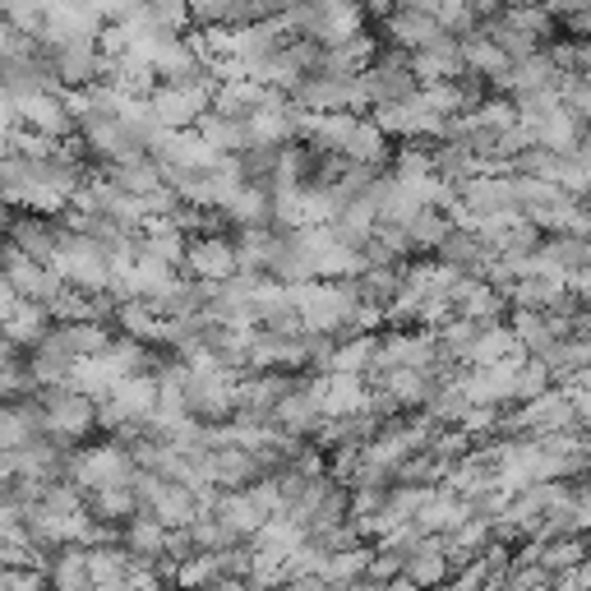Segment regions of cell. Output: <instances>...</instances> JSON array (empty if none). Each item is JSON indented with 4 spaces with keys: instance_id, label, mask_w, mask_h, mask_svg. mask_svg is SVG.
Returning <instances> with one entry per match:
<instances>
[{
    "instance_id": "cell-1",
    "label": "cell",
    "mask_w": 591,
    "mask_h": 591,
    "mask_svg": "<svg viewBox=\"0 0 591 591\" xmlns=\"http://www.w3.org/2000/svg\"><path fill=\"white\" fill-rule=\"evenodd\" d=\"M190 282H209V287H222V282H236L241 277V260H236V241L231 236H194L186 250V268Z\"/></svg>"
},
{
    "instance_id": "cell-2",
    "label": "cell",
    "mask_w": 591,
    "mask_h": 591,
    "mask_svg": "<svg viewBox=\"0 0 591 591\" xmlns=\"http://www.w3.org/2000/svg\"><path fill=\"white\" fill-rule=\"evenodd\" d=\"M578 421V411H573V398L569 393H546V398H536V402H523L513 416H499L504 430H531L536 440H546V434H559V430H569Z\"/></svg>"
},
{
    "instance_id": "cell-3",
    "label": "cell",
    "mask_w": 591,
    "mask_h": 591,
    "mask_svg": "<svg viewBox=\"0 0 591 591\" xmlns=\"http://www.w3.org/2000/svg\"><path fill=\"white\" fill-rule=\"evenodd\" d=\"M457 199H462V209H467L476 222L499 218V213H523L518 181H513V176H476V181H467L457 190Z\"/></svg>"
},
{
    "instance_id": "cell-4",
    "label": "cell",
    "mask_w": 591,
    "mask_h": 591,
    "mask_svg": "<svg viewBox=\"0 0 591 591\" xmlns=\"http://www.w3.org/2000/svg\"><path fill=\"white\" fill-rule=\"evenodd\" d=\"M448 305L457 319H472V324H499V315L508 310V296H499L490 282H472V277H457V287L448 292Z\"/></svg>"
},
{
    "instance_id": "cell-5",
    "label": "cell",
    "mask_w": 591,
    "mask_h": 591,
    "mask_svg": "<svg viewBox=\"0 0 591 591\" xmlns=\"http://www.w3.org/2000/svg\"><path fill=\"white\" fill-rule=\"evenodd\" d=\"M167 536H171V531H167L158 518H144V513H139V518L125 527L120 546L135 555V563H158V559H167Z\"/></svg>"
},
{
    "instance_id": "cell-6",
    "label": "cell",
    "mask_w": 591,
    "mask_h": 591,
    "mask_svg": "<svg viewBox=\"0 0 591 591\" xmlns=\"http://www.w3.org/2000/svg\"><path fill=\"white\" fill-rule=\"evenodd\" d=\"M472 116H476V120H481L490 135H508V130H518V125H523V116H518V102H513V97H504V93H490V97H485Z\"/></svg>"
},
{
    "instance_id": "cell-7",
    "label": "cell",
    "mask_w": 591,
    "mask_h": 591,
    "mask_svg": "<svg viewBox=\"0 0 591 591\" xmlns=\"http://www.w3.org/2000/svg\"><path fill=\"white\" fill-rule=\"evenodd\" d=\"M541 254H546V260H550L559 273H578V268L591 264L587 241H578V236H550V241H541Z\"/></svg>"
},
{
    "instance_id": "cell-8",
    "label": "cell",
    "mask_w": 591,
    "mask_h": 591,
    "mask_svg": "<svg viewBox=\"0 0 591 591\" xmlns=\"http://www.w3.org/2000/svg\"><path fill=\"white\" fill-rule=\"evenodd\" d=\"M550 393V370L536 361V356H527L518 379H513V402H536V398H546Z\"/></svg>"
},
{
    "instance_id": "cell-9",
    "label": "cell",
    "mask_w": 591,
    "mask_h": 591,
    "mask_svg": "<svg viewBox=\"0 0 591 591\" xmlns=\"http://www.w3.org/2000/svg\"><path fill=\"white\" fill-rule=\"evenodd\" d=\"M555 19L573 33V42H591V6H582V10H563V14H555Z\"/></svg>"
},
{
    "instance_id": "cell-10",
    "label": "cell",
    "mask_w": 591,
    "mask_h": 591,
    "mask_svg": "<svg viewBox=\"0 0 591 591\" xmlns=\"http://www.w3.org/2000/svg\"><path fill=\"white\" fill-rule=\"evenodd\" d=\"M203 591H254L245 578H218V582H209Z\"/></svg>"
},
{
    "instance_id": "cell-11",
    "label": "cell",
    "mask_w": 591,
    "mask_h": 591,
    "mask_svg": "<svg viewBox=\"0 0 591 591\" xmlns=\"http://www.w3.org/2000/svg\"><path fill=\"white\" fill-rule=\"evenodd\" d=\"M573 411H578V421L591 430V398H573Z\"/></svg>"
},
{
    "instance_id": "cell-12",
    "label": "cell",
    "mask_w": 591,
    "mask_h": 591,
    "mask_svg": "<svg viewBox=\"0 0 591 591\" xmlns=\"http://www.w3.org/2000/svg\"><path fill=\"white\" fill-rule=\"evenodd\" d=\"M587 254H591V236H587Z\"/></svg>"
},
{
    "instance_id": "cell-13",
    "label": "cell",
    "mask_w": 591,
    "mask_h": 591,
    "mask_svg": "<svg viewBox=\"0 0 591 591\" xmlns=\"http://www.w3.org/2000/svg\"><path fill=\"white\" fill-rule=\"evenodd\" d=\"M171 591H181V587H171Z\"/></svg>"
}]
</instances>
